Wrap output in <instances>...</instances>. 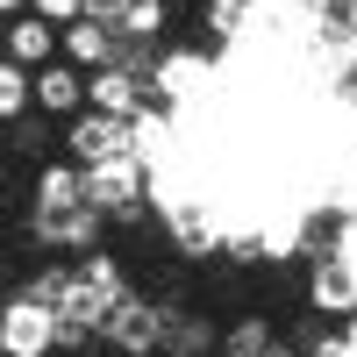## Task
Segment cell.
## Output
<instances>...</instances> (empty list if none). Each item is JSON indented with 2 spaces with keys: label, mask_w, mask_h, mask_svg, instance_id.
I'll return each instance as SVG.
<instances>
[{
  "label": "cell",
  "mask_w": 357,
  "mask_h": 357,
  "mask_svg": "<svg viewBox=\"0 0 357 357\" xmlns=\"http://www.w3.org/2000/svg\"><path fill=\"white\" fill-rule=\"evenodd\" d=\"M207 86H215V57H200V50H165L151 65V93H165V100H193Z\"/></svg>",
  "instance_id": "cell-8"
},
{
  "label": "cell",
  "mask_w": 357,
  "mask_h": 357,
  "mask_svg": "<svg viewBox=\"0 0 357 357\" xmlns=\"http://www.w3.org/2000/svg\"><path fill=\"white\" fill-rule=\"evenodd\" d=\"M65 158L86 172V165H114V158H136V129L129 122H107V114H72L65 129Z\"/></svg>",
  "instance_id": "cell-4"
},
{
  "label": "cell",
  "mask_w": 357,
  "mask_h": 357,
  "mask_svg": "<svg viewBox=\"0 0 357 357\" xmlns=\"http://www.w3.org/2000/svg\"><path fill=\"white\" fill-rule=\"evenodd\" d=\"M93 357H114V350H93Z\"/></svg>",
  "instance_id": "cell-20"
},
{
  "label": "cell",
  "mask_w": 357,
  "mask_h": 357,
  "mask_svg": "<svg viewBox=\"0 0 357 357\" xmlns=\"http://www.w3.org/2000/svg\"><path fill=\"white\" fill-rule=\"evenodd\" d=\"M0 57H8V65H22V72H43L50 57H57V29L36 22V15H15L8 36H0Z\"/></svg>",
  "instance_id": "cell-12"
},
{
  "label": "cell",
  "mask_w": 357,
  "mask_h": 357,
  "mask_svg": "<svg viewBox=\"0 0 357 357\" xmlns=\"http://www.w3.org/2000/svg\"><path fill=\"white\" fill-rule=\"evenodd\" d=\"M15 15H29V0H0V22H15Z\"/></svg>",
  "instance_id": "cell-18"
},
{
  "label": "cell",
  "mask_w": 357,
  "mask_h": 357,
  "mask_svg": "<svg viewBox=\"0 0 357 357\" xmlns=\"http://www.w3.org/2000/svg\"><path fill=\"white\" fill-rule=\"evenodd\" d=\"M0 36H8V22H0Z\"/></svg>",
  "instance_id": "cell-21"
},
{
  "label": "cell",
  "mask_w": 357,
  "mask_h": 357,
  "mask_svg": "<svg viewBox=\"0 0 357 357\" xmlns=\"http://www.w3.org/2000/svg\"><path fill=\"white\" fill-rule=\"evenodd\" d=\"M79 193L100 222H143V200H151V172L143 158H114V165H86Z\"/></svg>",
  "instance_id": "cell-1"
},
{
  "label": "cell",
  "mask_w": 357,
  "mask_h": 357,
  "mask_svg": "<svg viewBox=\"0 0 357 357\" xmlns=\"http://www.w3.org/2000/svg\"><path fill=\"white\" fill-rule=\"evenodd\" d=\"M29 15L50 22V29H72V22L86 15V0H29Z\"/></svg>",
  "instance_id": "cell-17"
},
{
  "label": "cell",
  "mask_w": 357,
  "mask_h": 357,
  "mask_svg": "<svg viewBox=\"0 0 357 357\" xmlns=\"http://www.w3.org/2000/svg\"><path fill=\"white\" fill-rule=\"evenodd\" d=\"M143 100H151V72H143V65H100V72H86V114L136 122Z\"/></svg>",
  "instance_id": "cell-3"
},
{
  "label": "cell",
  "mask_w": 357,
  "mask_h": 357,
  "mask_svg": "<svg viewBox=\"0 0 357 357\" xmlns=\"http://www.w3.org/2000/svg\"><path fill=\"white\" fill-rule=\"evenodd\" d=\"M307 307L329 314V321H357V279H350L343 257H314V272H307Z\"/></svg>",
  "instance_id": "cell-7"
},
{
  "label": "cell",
  "mask_w": 357,
  "mask_h": 357,
  "mask_svg": "<svg viewBox=\"0 0 357 357\" xmlns=\"http://www.w3.org/2000/svg\"><path fill=\"white\" fill-rule=\"evenodd\" d=\"M50 357H65V350H50Z\"/></svg>",
  "instance_id": "cell-22"
},
{
  "label": "cell",
  "mask_w": 357,
  "mask_h": 357,
  "mask_svg": "<svg viewBox=\"0 0 357 357\" xmlns=\"http://www.w3.org/2000/svg\"><path fill=\"white\" fill-rule=\"evenodd\" d=\"M279 350V336H272V314H243L236 329L222 336V350L215 357H272Z\"/></svg>",
  "instance_id": "cell-14"
},
{
  "label": "cell",
  "mask_w": 357,
  "mask_h": 357,
  "mask_svg": "<svg viewBox=\"0 0 357 357\" xmlns=\"http://www.w3.org/2000/svg\"><path fill=\"white\" fill-rule=\"evenodd\" d=\"M200 22L215 29V36H243L250 29V0H200Z\"/></svg>",
  "instance_id": "cell-16"
},
{
  "label": "cell",
  "mask_w": 357,
  "mask_h": 357,
  "mask_svg": "<svg viewBox=\"0 0 357 357\" xmlns=\"http://www.w3.org/2000/svg\"><path fill=\"white\" fill-rule=\"evenodd\" d=\"M22 114H29V72L0 57V129H8V122H22Z\"/></svg>",
  "instance_id": "cell-15"
},
{
  "label": "cell",
  "mask_w": 357,
  "mask_h": 357,
  "mask_svg": "<svg viewBox=\"0 0 357 357\" xmlns=\"http://www.w3.org/2000/svg\"><path fill=\"white\" fill-rule=\"evenodd\" d=\"M272 357H286V350H272Z\"/></svg>",
  "instance_id": "cell-23"
},
{
  "label": "cell",
  "mask_w": 357,
  "mask_h": 357,
  "mask_svg": "<svg viewBox=\"0 0 357 357\" xmlns=\"http://www.w3.org/2000/svg\"><path fill=\"white\" fill-rule=\"evenodd\" d=\"M165 343V301H143V293H122L100 321V350L114 357H151Z\"/></svg>",
  "instance_id": "cell-2"
},
{
  "label": "cell",
  "mask_w": 357,
  "mask_h": 357,
  "mask_svg": "<svg viewBox=\"0 0 357 357\" xmlns=\"http://www.w3.org/2000/svg\"><path fill=\"white\" fill-rule=\"evenodd\" d=\"M50 350H57V314L15 293L0 307V357H50Z\"/></svg>",
  "instance_id": "cell-5"
},
{
  "label": "cell",
  "mask_w": 357,
  "mask_h": 357,
  "mask_svg": "<svg viewBox=\"0 0 357 357\" xmlns=\"http://www.w3.org/2000/svg\"><path fill=\"white\" fill-rule=\"evenodd\" d=\"M0 151H8V129H0Z\"/></svg>",
  "instance_id": "cell-19"
},
{
  "label": "cell",
  "mask_w": 357,
  "mask_h": 357,
  "mask_svg": "<svg viewBox=\"0 0 357 357\" xmlns=\"http://www.w3.org/2000/svg\"><path fill=\"white\" fill-rule=\"evenodd\" d=\"M29 107H43V114H86V72H72L65 57H50L43 72H29Z\"/></svg>",
  "instance_id": "cell-9"
},
{
  "label": "cell",
  "mask_w": 357,
  "mask_h": 357,
  "mask_svg": "<svg viewBox=\"0 0 357 357\" xmlns=\"http://www.w3.org/2000/svg\"><path fill=\"white\" fill-rule=\"evenodd\" d=\"M72 207H86V193H79V165H72V158L36 165V178H29V215H72Z\"/></svg>",
  "instance_id": "cell-11"
},
{
  "label": "cell",
  "mask_w": 357,
  "mask_h": 357,
  "mask_svg": "<svg viewBox=\"0 0 357 357\" xmlns=\"http://www.w3.org/2000/svg\"><path fill=\"white\" fill-rule=\"evenodd\" d=\"M165 29H172V8H165V0H122V15H114V36H122V43H143V50H151Z\"/></svg>",
  "instance_id": "cell-13"
},
{
  "label": "cell",
  "mask_w": 357,
  "mask_h": 357,
  "mask_svg": "<svg viewBox=\"0 0 357 357\" xmlns=\"http://www.w3.org/2000/svg\"><path fill=\"white\" fill-rule=\"evenodd\" d=\"M100 215H93V207H72V215H29V236H36V243L43 250H65L72 264L86 257V250H100Z\"/></svg>",
  "instance_id": "cell-6"
},
{
  "label": "cell",
  "mask_w": 357,
  "mask_h": 357,
  "mask_svg": "<svg viewBox=\"0 0 357 357\" xmlns=\"http://www.w3.org/2000/svg\"><path fill=\"white\" fill-rule=\"evenodd\" d=\"M57 57H65L72 72H100V65H114V57H122V36L79 15L72 29H57Z\"/></svg>",
  "instance_id": "cell-10"
}]
</instances>
